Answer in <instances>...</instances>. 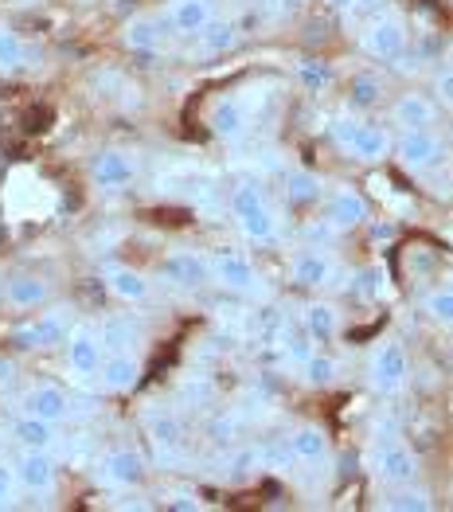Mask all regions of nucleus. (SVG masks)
I'll return each mask as SVG.
<instances>
[{
    "mask_svg": "<svg viewBox=\"0 0 453 512\" xmlns=\"http://www.w3.org/2000/svg\"><path fill=\"white\" fill-rule=\"evenodd\" d=\"M391 157L411 172V176L426 180V176H434L438 169L450 165V145H446V137L438 129H407V133L395 137Z\"/></svg>",
    "mask_w": 453,
    "mask_h": 512,
    "instance_id": "f257e3e1",
    "label": "nucleus"
},
{
    "mask_svg": "<svg viewBox=\"0 0 453 512\" xmlns=\"http://www.w3.org/2000/svg\"><path fill=\"white\" fill-rule=\"evenodd\" d=\"M407 43H411V32H407V20H403L399 12H379V16H371L368 24H364V32H360L364 55L379 59V63L403 59Z\"/></svg>",
    "mask_w": 453,
    "mask_h": 512,
    "instance_id": "f03ea898",
    "label": "nucleus"
},
{
    "mask_svg": "<svg viewBox=\"0 0 453 512\" xmlns=\"http://www.w3.org/2000/svg\"><path fill=\"white\" fill-rule=\"evenodd\" d=\"M67 337H71V309H63V305L47 309V313L24 321V325H16L8 333V341L16 344V348H28V352L59 348V344H67Z\"/></svg>",
    "mask_w": 453,
    "mask_h": 512,
    "instance_id": "7ed1b4c3",
    "label": "nucleus"
},
{
    "mask_svg": "<svg viewBox=\"0 0 453 512\" xmlns=\"http://www.w3.org/2000/svg\"><path fill=\"white\" fill-rule=\"evenodd\" d=\"M411 380V356H407V348L399 341H379L371 348L368 356V384L375 391H383V395H391V391H399V387Z\"/></svg>",
    "mask_w": 453,
    "mask_h": 512,
    "instance_id": "20e7f679",
    "label": "nucleus"
},
{
    "mask_svg": "<svg viewBox=\"0 0 453 512\" xmlns=\"http://www.w3.org/2000/svg\"><path fill=\"white\" fill-rule=\"evenodd\" d=\"M211 282L223 286V290H231V294H258L262 290L258 266L243 251H231V247H223V251L211 255Z\"/></svg>",
    "mask_w": 453,
    "mask_h": 512,
    "instance_id": "39448f33",
    "label": "nucleus"
},
{
    "mask_svg": "<svg viewBox=\"0 0 453 512\" xmlns=\"http://www.w3.org/2000/svg\"><path fill=\"white\" fill-rule=\"evenodd\" d=\"M289 278L301 290H325V286H336L340 262H336L329 247H301L297 255L289 258Z\"/></svg>",
    "mask_w": 453,
    "mask_h": 512,
    "instance_id": "423d86ee",
    "label": "nucleus"
},
{
    "mask_svg": "<svg viewBox=\"0 0 453 512\" xmlns=\"http://www.w3.org/2000/svg\"><path fill=\"white\" fill-rule=\"evenodd\" d=\"M86 176L102 192H122L137 180V157L125 153V149H98L86 165Z\"/></svg>",
    "mask_w": 453,
    "mask_h": 512,
    "instance_id": "0eeeda50",
    "label": "nucleus"
},
{
    "mask_svg": "<svg viewBox=\"0 0 453 512\" xmlns=\"http://www.w3.org/2000/svg\"><path fill=\"white\" fill-rule=\"evenodd\" d=\"M102 352H106V348H102V337H98V325H75L67 344H63L67 372H71L75 380L98 376V368H102V360H106Z\"/></svg>",
    "mask_w": 453,
    "mask_h": 512,
    "instance_id": "6e6552de",
    "label": "nucleus"
},
{
    "mask_svg": "<svg viewBox=\"0 0 453 512\" xmlns=\"http://www.w3.org/2000/svg\"><path fill=\"white\" fill-rule=\"evenodd\" d=\"M391 149H395V137H391V129L379 126V122H356V129L348 133V141H344V149L340 153H348L352 161H360V165H379V161H387L391 157Z\"/></svg>",
    "mask_w": 453,
    "mask_h": 512,
    "instance_id": "1a4fd4ad",
    "label": "nucleus"
},
{
    "mask_svg": "<svg viewBox=\"0 0 453 512\" xmlns=\"http://www.w3.org/2000/svg\"><path fill=\"white\" fill-rule=\"evenodd\" d=\"M325 219H329L336 231H356L371 219V204L368 196L352 184H336L325 200Z\"/></svg>",
    "mask_w": 453,
    "mask_h": 512,
    "instance_id": "9d476101",
    "label": "nucleus"
},
{
    "mask_svg": "<svg viewBox=\"0 0 453 512\" xmlns=\"http://www.w3.org/2000/svg\"><path fill=\"white\" fill-rule=\"evenodd\" d=\"M12 466H16V477H20V489H28L36 497H51L55 493L59 466H55L51 450H20V458Z\"/></svg>",
    "mask_w": 453,
    "mask_h": 512,
    "instance_id": "9b49d317",
    "label": "nucleus"
},
{
    "mask_svg": "<svg viewBox=\"0 0 453 512\" xmlns=\"http://www.w3.org/2000/svg\"><path fill=\"white\" fill-rule=\"evenodd\" d=\"M375 477H379L387 489H395V485H411L414 477H418V458H414L411 446L399 442V438L383 442L379 454H375Z\"/></svg>",
    "mask_w": 453,
    "mask_h": 512,
    "instance_id": "f8f14e48",
    "label": "nucleus"
},
{
    "mask_svg": "<svg viewBox=\"0 0 453 512\" xmlns=\"http://www.w3.org/2000/svg\"><path fill=\"white\" fill-rule=\"evenodd\" d=\"M98 470H102V481L114 485V489H137V485L145 481L149 466H145L141 450H133V446H114V450L102 454Z\"/></svg>",
    "mask_w": 453,
    "mask_h": 512,
    "instance_id": "ddd939ff",
    "label": "nucleus"
},
{
    "mask_svg": "<svg viewBox=\"0 0 453 512\" xmlns=\"http://www.w3.org/2000/svg\"><path fill=\"white\" fill-rule=\"evenodd\" d=\"M20 415H32L43 423H63L71 415V395L55 384H32L20 395Z\"/></svg>",
    "mask_w": 453,
    "mask_h": 512,
    "instance_id": "4468645a",
    "label": "nucleus"
},
{
    "mask_svg": "<svg viewBox=\"0 0 453 512\" xmlns=\"http://www.w3.org/2000/svg\"><path fill=\"white\" fill-rule=\"evenodd\" d=\"M438 102L430 98V94H418V90H407V94H399L395 102H391V126L399 129V133H407V129H434L438 122Z\"/></svg>",
    "mask_w": 453,
    "mask_h": 512,
    "instance_id": "2eb2a0df",
    "label": "nucleus"
},
{
    "mask_svg": "<svg viewBox=\"0 0 453 512\" xmlns=\"http://www.w3.org/2000/svg\"><path fill=\"white\" fill-rule=\"evenodd\" d=\"M161 274H165L172 286H184V290H200L211 282V255L200 251H172L161 262Z\"/></svg>",
    "mask_w": 453,
    "mask_h": 512,
    "instance_id": "dca6fc26",
    "label": "nucleus"
},
{
    "mask_svg": "<svg viewBox=\"0 0 453 512\" xmlns=\"http://www.w3.org/2000/svg\"><path fill=\"white\" fill-rule=\"evenodd\" d=\"M207 126L219 141H239L250 129V110L243 106V98H219L207 110Z\"/></svg>",
    "mask_w": 453,
    "mask_h": 512,
    "instance_id": "f3484780",
    "label": "nucleus"
},
{
    "mask_svg": "<svg viewBox=\"0 0 453 512\" xmlns=\"http://www.w3.org/2000/svg\"><path fill=\"white\" fill-rule=\"evenodd\" d=\"M98 380H102L106 391L125 395V391H133L141 384V360L133 352H106V360L98 368Z\"/></svg>",
    "mask_w": 453,
    "mask_h": 512,
    "instance_id": "a211bd4d",
    "label": "nucleus"
},
{
    "mask_svg": "<svg viewBox=\"0 0 453 512\" xmlns=\"http://www.w3.org/2000/svg\"><path fill=\"white\" fill-rule=\"evenodd\" d=\"M102 282H106V290H110L114 298L129 301V305L149 301V294H153L149 278H145L141 270H133V266H122V262H110V266L102 270Z\"/></svg>",
    "mask_w": 453,
    "mask_h": 512,
    "instance_id": "6ab92c4d",
    "label": "nucleus"
},
{
    "mask_svg": "<svg viewBox=\"0 0 453 512\" xmlns=\"http://www.w3.org/2000/svg\"><path fill=\"white\" fill-rule=\"evenodd\" d=\"M168 20H161L157 12H137L122 24V43L129 51H157L165 43Z\"/></svg>",
    "mask_w": 453,
    "mask_h": 512,
    "instance_id": "aec40b11",
    "label": "nucleus"
},
{
    "mask_svg": "<svg viewBox=\"0 0 453 512\" xmlns=\"http://www.w3.org/2000/svg\"><path fill=\"white\" fill-rule=\"evenodd\" d=\"M211 20H215L211 0H172L168 4V28L180 36H200Z\"/></svg>",
    "mask_w": 453,
    "mask_h": 512,
    "instance_id": "412c9836",
    "label": "nucleus"
},
{
    "mask_svg": "<svg viewBox=\"0 0 453 512\" xmlns=\"http://www.w3.org/2000/svg\"><path fill=\"white\" fill-rule=\"evenodd\" d=\"M51 298V282L43 274H12L4 282V301L12 309H40Z\"/></svg>",
    "mask_w": 453,
    "mask_h": 512,
    "instance_id": "4be33fe9",
    "label": "nucleus"
},
{
    "mask_svg": "<svg viewBox=\"0 0 453 512\" xmlns=\"http://www.w3.org/2000/svg\"><path fill=\"white\" fill-rule=\"evenodd\" d=\"M282 196L289 208H309L325 196V180L313 169H286L282 172Z\"/></svg>",
    "mask_w": 453,
    "mask_h": 512,
    "instance_id": "5701e85b",
    "label": "nucleus"
},
{
    "mask_svg": "<svg viewBox=\"0 0 453 512\" xmlns=\"http://www.w3.org/2000/svg\"><path fill=\"white\" fill-rule=\"evenodd\" d=\"M340 325H344V317H340V309H336L332 301H305V309H301V329L317 344H329L332 337L340 333Z\"/></svg>",
    "mask_w": 453,
    "mask_h": 512,
    "instance_id": "b1692460",
    "label": "nucleus"
},
{
    "mask_svg": "<svg viewBox=\"0 0 453 512\" xmlns=\"http://www.w3.org/2000/svg\"><path fill=\"white\" fill-rule=\"evenodd\" d=\"M235 223H239V231H243V239L250 243H278V235H282V223H278V212H274V204H258V208H250V212L235 215Z\"/></svg>",
    "mask_w": 453,
    "mask_h": 512,
    "instance_id": "393cba45",
    "label": "nucleus"
},
{
    "mask_svg": "<svg viewBox=\"0 0 453 512\" xmlns=\"http://www.w3.org/2000/svg\"><path fill=\"white\" fill-rule=\"evenodd\" d=\"M289 450L297 462H325L329 458V430L321 423H301V427L289 434Z\"/></svg>",
    "mask_w": 453,
    "mask_h": 512,
    "instance_id": "a878e982",
    "label": "nucleus"
},
{
    "mask_svg": "<svg viewBox=\"0 0 453 512\" xmlns=\"http://www.w3.org/2000/svg\"><path fill=\"white\" fill-rule=\"evenodd\" d=\"M98 337H102V348H106V352H133L145 333H141V325H137L133 317L114 313V317H106V321L98 325Z\"/></svg>",
    "mask_w": 453,
    "mask_h": 512,
    "instance_id": "bb28decb",
    "label": "nucleus"
},
{
    "mask_svg": "<svg viewBox=\"0 0 453 512\" xmlns=\"http://www.w3.org/2000/svg\"><path fill=\"white\" fill-rule=\"evenodd\" d=\"M344 102L352 114H364V110H375L383 102V79L375 71H356L348 79V90H344Z\"/></svg>",
    "mask_w": 453,
    "mask_h": 512,
    "instance_id": "cd10ccee",
    "label": "nucleus"
},
{
    "mask_svg": "<svg viewBox=\"0 0 453 512\" xmlns=\"http://www.w3.org/2000/svg\"><path fill=\"white\" fill-rule=\"evenodd\" d=\"M145 430H149V438H153V446L161 454H176L184 446V427H180V419L172 411H153L145 419Z\"/></svg>",
    "mask_w": 453,
    "mask_h": 512,
    "instance_id": "c85d7f7f",
    "label": "nucleus"
},
{
    "mask_svg": "<svg viewBox=\"0 0 453 512\" xmlns=\"http://www.w3.org/2000/svg\"><path fill=\"white\" fill-rule=\"evenodd\" d=\"M12 438H16L24 450H51V446L59 442L55 423H43V419H32V415H20V419H16Z\"/></svg>",
    "mask_w": 453,
    "mask_h": 512,
    "instance_id": "c756f323",
    "label": "nucleus"
},
{
    "mask_svg": "<svg viewBox=\"0 0 453 512\" xmlns=\"http://www.w3.org/2000/svg\"><path fill=\"white\" fill-rule=\"evenodd\" d=\"M383 509L387 512H430L434 509V497L411 481V485H395V489L383 497Z\"/></svg>",
    "mask_w": 453,
    "mask_h": 512,
    "instance_id": "7c9ffc66",
    "label": "nucleus"
},
{
    "mask_svg": "<svg viewBox=\"0 0 453 512\" xmlns=\"http://www.w3.org/2000/svg\"><path fill=\"white\" fill-rule=\"evenodd\" d=\"M293 75H297V83L305 86L309 94H329L332 83H336V71H332V63H325V59H301Z\"/></svg>",
    "mask_w": 453,
    "mask_h": 512,
    "instance_id": "2f4dec72",
    "label": "nucleus"
},
{
    "mask_svg": "<svg viewBox=\"0 0 453 512\" xmlns=\"http://www.w3.org/2000/svg\"><path fill=\"white\" fill-rule=\"evenodd\" d=\"M301 380L309 387H332L340 380V360L332 352H313L305 364H301Z\"/></svg>",
    "mask_w": 453,
    "mask_h": 512,
    "instance_id": "473e14b6",
    "label": "nucleus"
},
{
    "mask_svg": "<svg viewBox=\"0 0 453 512\" xmlns=\"http://www.w3.org/2000/svg\"><path fill=\"white\" fill-rule=\"evenodd\" d=\"M196 40H200V47H204L207 55H227L239 43V24L235 20H211Z\"/></svg>",
    "mask_w": 453,
    "mask_h": 512,
    "instance_id": "72a5a7b5",
    "label": "nucleus"
},
{
    "mask_svg": "<svg viewBox=\"0 0 453 512\" xmlns=\"http://www.w3.org/2000/svg\"><path fill=\"white\" fill-rule=\"evenodd\" d=\"M352 290L368 301L387 298V270L383 266H360V270H352Z\"/></svg>",
    "mask_w": 453,
    "mask_h": 512,
    "instance_id": "f704fd0d",
    "label": "nucleus"
},
{
    "mask_svg": "<svg viewBox=\"0 0 453 512\" xmlns=\"http://www.w3.org/2000/svg\"><path fill=\"white\" fill-rule=\"evenodd\" d=\"M28 63V43L20 32L0 28V71H20Z\"/></svg>",
    "mask_w": 453,
    "mask_h": 512,
    "instance_id": "c9c22d12",
    "label": "nucleus"
},
{
    "mask_svg": "<svg viewBox=\"0 0 453 512\" xmlns=\"http://www.w3.org/2000/svg\"><path fill=\"white\" fill-rule=\"evenodd\" d=\"M422 313L434 321V325H446L453 329V286H438L422 298Z\"/></svg>",
    "mask_w": 453,
    "mask_h": 512,
    "instance_id": "e433bc0d",
    "label": "nucleus"
},
{
    "mask_svg": "<svg viewBox=\"0 0 453 512\" xmlns=\"http://www.w3.org/2000/svg\"><path fill=\"white\" fill-rule=\"evenodd\" d=\"M297 458H293V450H289V438L286 442H266V446H258V470H289Z\"/></svg>",
    "mask_w": 453,
    "mask_h": 512,
    "instance_id": "4c0bfd02",
    "label": "nucleus"
},
{
    "mask_svg": "<svg viewBox=\"0 0 453 512\" xmlns=\"http://www.w3.org/2000/svg\"><path fill=\"white\" fill-rule=\"evenodd\" d=\"M313 344H317V341H313V337H309L305 329H301V333H289L286 341H282V356H286L289 364H305V360H309V356L317 352Z\"/></svg>",
    "mask_w": 453,
    "mask_h": 512,
    "instance_id": "58836bf2",
    "label": "nucleus"
},
{
    "mask_svg": "<svg viewBox=\"0 0 453 512\" xmlns=\"http://www.w3.org/2000/svg\"><path fill=\"white\" fill-rule=\"evenodd\" d=\"M20 497V477H16V466L12 462H0V509H12Z\"/></svg>",
    "mask_w": 453,
    "mask_h": 512,
    "instance_id": "ea45409f",
    "label": "nucleus"
},
{
    "mask_svg": "<svg viewBox=\"0 0 453 512\" xmlns=\"http://www.w3.org/2000/svg\"><path fill=\"white\" fill-rule=\"evenodd\" d=\"M305 239H309V247H329L332 239L340 235L336 227H332L329 219H321V223H305V231H301Z\"/></svg>",
    "mask_w": 453,
    "mask_h": 512,
    "instance_id": "a19ab883",
    "label": "nucleus"
},
{
    "mask_svg": "<svg viewBox=\"0 0 453 512\" xmlns=\"http://www.w3.org/2000/svg\"><path fill=\"white\" fill-rule=\"evenodd\" d=\"M434 102L453 110V67H442V71L434 75Z\"/></svg>",
    "mask_w": 453,
    "mask_h": 512,
    "instance_id": "79ce46f5",
    "label": "nucleus"
},
{
    "mask_svg": "<svg viewBox=\"0 0 453 512\" xmlns=\"http://www.w3.org/2000/svg\"><path fill=\"white\" fill-rule=\"evenodd\" d=\"M165 509H176V512H200L204 505H200V501H196L192 493H172V497L165 501Z\"/></svg>",
    "mask_w": 453,
    "mask_h": 512,
    "instance_id": "37998d69",
    "label": "nucleus"
},
{
    "mask_svg": "<svg viewBox=\"0 0 453 512\" xmlns=\"http://www.w3.org/2000/svg\"><path fill=\"white\" fill-rule=\"evenodd\" d=\"M207 434H211L215 442H231V438H235V423H231V419H215Z\"/></svg>",
    "mask_w": 453,
    "mask_h": 512,
    "instance_id": "c03bdc74",
    "label": "nucleus"
},
{
    "mask_svg": "<svg viewBox=\"0 0 453 512\" xmlns=\"http://www.w3.org/2000/svg\"><path fill=\"white\" fill-rule=\"evenodd\" d=\"M12 380H16V364L0 356V384H12Z\"/></svg>",
    "mask_w": 453,
    "mask_h": 512,
    "instance_id": "a18cd8bd",
    "label": "nucleus"
},
{
    "mask_svg": "<svg viewBox=\"0 0 453 512\" xmlns=\"http://www.w3.org/2000/svg\"><path fill=\"white\" fill-rule=\"evenodd\" d=\"M371 235H375V239H391V235H395V223H371Z\"/></svg>",
    "mask_w": 453,
    "mask_h": 512,
    "instance_id": "49530a36",
    "label": "nucleus"
},
{
    "mask_svg": "<svg viewBox=\"0 0 453 512\" xmlns=\"http://www.w3.org/2000/svg\"><path fill=\"white\" fill-rule=\"evenodd\" d=\"M332 8H340V12H348V8H360V0H329Z\"/></svg>",
    "mask_w": 453,
    "mask_h": 512,
    "instance_id": "de8ad7c7",
    "label": "nucleus"
},
{
    "mask_svg": "<svg viewBox=\"0 0 453 512\" xmlns=\"http://www.w3.org/2000/svg\"><path fill=\"white\" fill-rule=\"evenodd\" d=\"M305 0H282V8H301Z\"/></svg>",
    "mask_w": 453,
    "mask_h": 512,
    "instance_id": "09e8293b",
    "label": "nucleus"
},
{
    "mask_svg": "<svg viewBox=\"0 0 453 512\" xmlns=\"http://www.w3.org/2000/svg\"><path fill=\"white\" fill-rule=\"evenodd\" d=\"M375 4H383V0H360V8H375Z\"/></svg>",
    "mask_w": 453,
    "mask_h": 512,
    "instance_id": "8fccbe9b",
    "label": "nucleus"
},
{
    "mask_svg": "<svg viewBox=\"0 0 453 512\" xmlns=\"http://www.w3.org/2000/svg\"><path fill=\"white\" fill-rule=\"evenodd\" d=\"M270 4H278V8H282V0H270Z\"/></svg>",
    "mask_w": 453,
    "mask_h": 512,
    "instance_id": "3c124183",
    "label": "nucleus"
},
{
    "mask_svg": "<svg viewBox=\"0 0 453 512\" xmlns=\"http://www.w3.org/2000/svg\"><path fill=\"white\" fill-rule=\"evenodd\" d=\"M450 286H453V270H450Z\"/></svg>",
    "mask_w": 453,
    "mask_h": 512,
    "instance_id": "603ef678",
    "label": "nucleus"
}]
</instances>
